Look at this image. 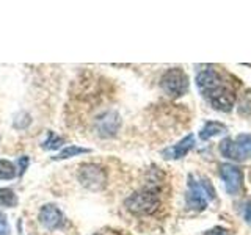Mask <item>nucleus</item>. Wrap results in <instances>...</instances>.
<instances>
[{
  "label": "nucleus",
  "instance_id": "f257e3e1",
  "mask_svg": "<svg viewBox=\"0 0 251 235\" xmlns=\"http://www.w3.org/2000/svg\"><path fill=\"white\" fill-rule=\"evenodd\" d=\"M210 199H215V190L209 180L206 177H188L187 206L193 210H204Z\"/></svg>",
  "mask_w": 251,
  "mask_h": 235
},
{
  "label": "nucleus",
  "instance_id": "f03ea898",
  "mask_svg": "<svg viewBox=\"0 0 251 235\" xmlns=\"http://www.w3.org/2000/svg\"><path fill=\"white\" fill-rule=\"evenodd\" d=\"M126 207L129 212L137 215H149L159 209V193L154 188H143V190L135 191L126 199Z\"/></svg>",
  "mask_w": 251,
  "mask_h": 235
},
{
  "label": "nucleus",
  "instance_id": "7ed1b4c3",
  "mask_svg": "<svg viewBox=\"0 0 251 235\" xmlns=\"http://www.w3.org/2000/svg\"><path fill=\"white\" fill-rule=\"evenodd\" d=\"M77 179L85 188L93 191H99L107 185V172L105 169L94 163H85L78 168Z\"/></svg>",
  "mask_w": 251,
  "mask_h": 235
},
{
  "label": "nucleus",
  "instance_id": "20e7f679",
  "mask_svg": "<svg viewBox=\"0 0 251 235\" xmlns=\"http://www.w3.org/2000/svg\"><path fill=\"white\" fill-rule=\"evenodd\" d=\"M160 86L168 96L180 97V96H184L188 90V77L182 69L173 68V69H168L167 72L162 75Z\"/></svg>",
  "mask_w": 251,
  "mask_h": 235
},
{
  "label": "nucleus",
  "instance_id": "39448f33",
  "mask_svg": "<svg viewBox=\"0 0 251 235\" xmlns=\"http://www.w3.org/2000/svg\"><path fill=\"white\" fill-rule=\"evenodd\" d=\"M220 152L231 160H245L251 157V135H240L235 140L226 138L220 143Z\"/></svg>",
  "mask_w": 251,
  "mask_h": 235
},
{
  "label": "nucleus",
  "instance_id": "423d86ee",
  "mask_svg": "<svg viewBox=\"0 0 251 235\" xmlns=\"http://www.w3.org/2000/svg\"><path fill=\"white\" fill-rule=\"evenodd\" d=\"M202 96L209 100V104L212 107L220 110V112H231V108L234 107V102H235L234 93L227 88L225 83H222L214 90H210L206 94H202Z\"/></svg>",
  "mask_w": 251,
  "mask_h": 235
},
{
  "label": "nucleus",
  "instance_id": "0eeeda50",
  "mask_svg": "<svg viewBox=\"0 0 251 235\" xmlns=\"http://www.w3.org/2000/svg\"><path fill=\"white\" fill-rule=\"evenodd\" d=\"M121 118L116 112H105L96 119V130L98 135L102 138H112L116 135V132L120 130Z\"/></svg>",
  "mask_w": 251,
  "mask_h": 235
},
{
  "label": "nucleus",
  "instance_id": "6e6552de",
  "mask_svg": "<svg viewBox=\"0 0 251 235\" xmlns=\"http://www.w3.org/2000/svg\"><path fill=\"white\" fill-rule=\"evenodd\" d=\"M220 176H222L223 182H225V188L226 191L235 196L239 194V191L242 190V171L234 166V164H222L220 166Z\"/></svg>",
  "mask_w": 251,
  "mask_h": 235
},
{
  "label": "nucleus",
  "instance_id": "1a4fd4ad",
  "mask_svg": "<svg viewBox=\"0 0 251 235\" xmlns=\"http://www.w3.org/2000/svg\"><path fill=\"white\" fill-rule=\"evenodd\" d=\"M38 218H39V223L49 231H57L63 226V223H65V216H63L61 210L57 206H53V204H46V206H43V209L39 210Z\"/></svg>",
  "mask_w": 251,
  "mask_h": 235
},
{
  "label": "nucleus",
  "instance_id": "9d476101",
  "mask_svg": "<svg viewBox=\"0 0 251 235\" xmlns=\"http://www.w3.org/2000/svg\"><path fill=\"white\" fill-rule=\"evenodd\" d=\"M193 144H195L193 135H188L184 140H180L177 144L165 149V151L162 152V155L168 160H179V159H182V157L187 155V152L193 147Z\"/></svg>",
  "mask_w": 251,
  "mask_h": 235
},
{
  "label": "nucleus",
  "instance_id": "9b49d317",
  "mask_svg": "<svg viewBox=\"0 0 251 235\" xmlns=\"http://www.w3.org/2000/svg\"><path fill=\"white\" fill-rule=\"evenodd\" d=\"M226 132V127L223 124L220 122H207L206 125L202 127V130L200 132V138L201 140H209L212 137H217L220 133Z\"/></svg>",
  "mask_w": 251,
  "mask_h": 235
},
{
  "label": "nucleus",
  "instance_id": "f8f14e48",
  "mask_svg": "<svg viewBox=\"0 0 251 235\" xmlns=\"http://www.w3.org/2000/svg\"><path fill=\"white\" fill-rule=\"evenodd\" d=\"M88 152H90V149L78 147V146H68L63 149L57 157H53V160H66V159H71V157H75L80 154H88Z\"/></svg>",
  "mask_w": 251,
  "mask_h": 235
},
{
  "label": "nucleus",
  "instance_id": "ddd939ff",
  "mask_svg": "<svg viewBox=\"0 0 251 235\" xmlns=\"http://www.w3.org/2000/svg\"><path fill=\"white\" fill-rule=\"evenodd\" d=\"M18 204V198L10 188H0V207H14Z\"/></svg>",
  "mask_w": 251,
  "mask_h": 235
},
{
  "label": "nucleus",
  "instance_id": "4468645a",
  "mask_svg": "<svg viewBox=\"0 0 251 235\" xmlns=\"http://www.w3.org/2000/svg\"><path fill=\"white\" fill-rule=\"evenodd\" d=\"M63 143H65V141H63V138L58 137V135H55V133L50 130V132H47V138H46V141L43 143V147L47 149V151H55V149L61 147Z\"/></svg>",
  "mask_w": 251,
  "mask_h": 235
},
{
  "label": "nucleus",
  "instance_id": "2eb2a0df",
  "mask_svg": "<svg viewBox=\"0 0 251 235\" xmlns=\"http://www.w3.org/2000/svg\"><path fill=\"white\" fill-rule=\"evenodd\" d=\"M16 176V168L11 162L0 160V180H11Z\"/></svg>",
  "mask_w": 251,
  "mask_h": 235
},
{
  "label": "nucleus",
  "instance_id": "dca6fc26",
  "mask_svg": "<svg viewBox=\"0 0 251 235\" xmlns=\"http://www.w3.org/2000/svg\"><path fill=\"white\" fill-rule=\"evenodd\" d=\"M0 235H10V226L3 215H0Z\"/></svg>",
  "mask_w": 251,
  "mask_h": 235
},
{
  "label": "nucleus",
  "instance_id": "f3484780",
  "mask_svg": "<svg viewBox=\"0 0 251 235\" xmlns=\"http://www.w3.org/2000/svg\"><path fill=\"white\" fill-rule=\"evenodd\" d=\"M206 235H229V232H227L226 229H223V227H214V229L207 231Z\"/></svg>",
  "mask_w": 251,
  "mask_h": 235
},
{
  "label": "nucleus",
  "instance_id": "a211bd4d",
  "mask_svg": "<svg viewBox=\"0 0 251 235\" xmlns=\"http://www.w3.org/2000/svg\"><path fill=\"white\" fill-rule=\"evenodd\" d=\"M243 216H245V219H247V223L251 226V201L247 204L245 206V210H243Z\"/></svg>",
  "mask_w": 251,
  "mask_h": 235
},
{
  "label": "nucleus",
  "instance_id": "6ab92c4d",
  "mask_svg": "<svg viewBox=\"0 0 251 235\" xmlns=\"http://www.w3.org/2000/svg\"><path fill=\"white\" fill-rule=\"evenodd\" d=\"M27 163H28L27 157H22V159L19 160V176L24 174V171H25V168H27Z\"/></svg>",
  "mask_w": 251,
  "mask_h": 235
},
{
  "label": "nucleus",
  "instance_id": "aec40b11",
  "mask_svg": "<svg viewBox=\"0 0 251 235\" xmlns=\"http://www.w3.org/2000/svg\"><path fill=\"white\" fill-rule=\"evenodd\" d=\"M96 235H98V234H96Z\"/></svg>",
  "mask_w": 251,
  "mask_h": 235
}]
</instances>
